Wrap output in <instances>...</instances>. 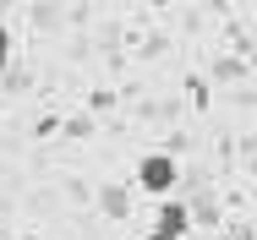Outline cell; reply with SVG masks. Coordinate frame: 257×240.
Wrapping results in <instances>:
<instances>
[{
  "label": "cell",
  "instance_id": "cell-1",
  "mask_svg": "<svg viewBox=\"0 0 257 240\" xmlns=\"http://www.w3.org/2000/svg\"><path fill=\"white\" fill-rule=\"evenodd\" d=\"M137 186L148 196H170L181 186V164H175L170 153H143V158H137Z\"/></svg>",
  "mask_w": 257,
  "mask_h": 240
},
{
  "label": "cell",
  "instance_id": "cell-2",
  "mask_svg": "<svg viewBox=\"0 0 257 240\" xmlns=\"http://www.w3.org/2000/svg\"><path fill=\"white\" fill-rule=\"evenodd\" d=\"M186 229H192V207H186V202H175V196H164V207H159L148 240H181Z\"/></svg>",
  "mask_w": 257,
  "mask_h": 240
},
{
  "label": "cell",
  "instance_id": "cell-3",
  "mask_svg": "<svg viewBox=\"0 0 257 240\" xmlns=\"http://www.w3.org/2000/svg\"><path fill=\"white\" fill-rule=\"evenodd\" d=\"M99 207H104V218H126L132 213V191L126 186H99Z\"/></svg>",
  "mask_w": 257,
  "mask_h": 240
},
{
  "label": "cell",
  "instance_id": "cell-4",
  "mask_svg": "<svg viewBox=\"0 0 257 240\" xmlns=\"http://www.w3.org/2000/svg\"><path fill=\"white\" fill-rule=\"evenodd\" d=\"M192 218H208V224H213V218H219V202H213V196H197V202H192Z\"/></svg>",
  "mask_w": 257,
  "mask_h": 240
},
{
  "label": "cell",
  "instance_id": "cell-5",
  "mask_svg": "<svg viewBox=\"0 0 257 240\" xmlns=\"http://www.w3.org/2000/svg\"><path fill=\"white\" fill-rule=\"evenodd\" d=\"M6 66H11V33L0 28V77H6Z\"/></svg>",
  "mask_w": 257,
  "mask_h": 240
},
{
  "label": "cell",
  "instance_id": "cell-6",
  "mask_svg": "<svg viewBox=\"0 0 257 240\" xmlns=\"http://www.w3.org/2000/svg\"><path fill=\"white\" fill-rule=\"evenodd\" d=\"M154 6H175V0H154Z\"/></svg>",
  "mask_w": 257,
  "mask_h": 240
}]
</instances>
